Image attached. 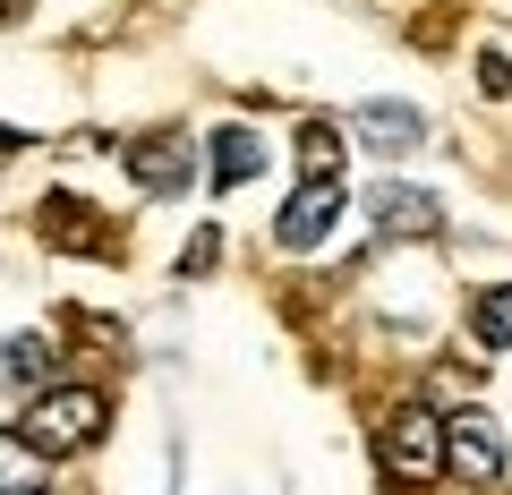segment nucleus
<instances>
[{
  "label": "nucleus",
  "instance_id": "nucleus-5",
  "mask_svg": "<svg viewBox=\"0 0 512 495\" xmlns=\"http://www.w3.org/2000/svg\"><path fill=\"white\" fill-rule=\"evenodd\" d=\"M333 222H342V180H299L291 205L274 214V239H282V248H316Z\"/></svg>",
  "mask_w": 512,
  "mask_h": 495
},
{
  "label": "nucleus",
  "instance_id": "nucleus-8",
  "mask_svg": "<svg viewBox=\"0 0 512 495\" xmlns=\"http://www.w3.org/2000/svg\"><path fill=\"white\" fill-rule=\"evenodd\" d=\"M0 393H52V342L43 333H9L0 342Z\"/></svg>",
  "mask_w": 512,
  "mask_h": 495
},
{
  "label": "nucleus",
  "instance_id": "nucleus-10",
  "mask_svg": "<svg viewBox=\"0 0 512 495\" xmlns=\"http://www.w3.org/2000/svg\"><path fill=\"white\" fill-rule=\"evenodd\" d=\"M359 137H367L376 154H410V146L427 137V120H419L410 103H367V111H359Z\"/></svg>",
  "mask_w": 512,
  "mask_h": 495
},
{
  "label": "nucleus",
  "instance_id": "nucleus-9",
  "mask_svg": "<svg viewBox=\"0 0 512 495\" xmlns=\"http://www.w3.org/2000/svg\"><path fill=\"white\" fill-rule=\"evenodd\" d=\"M205 171H214V188H248L256 171H265V146H256V129H214V146H205Z\"/></svg>",
  "mask_w": 512,
  "mask_h": 495
},
{
  "label": "nucleus",
  "instance_id": "nucleus-15",
  "mask_svg": "<svg viewBox=\"0 0 512 495\" xmlns=\"http://www.w3.org/2000/svg\"><path fill=\"white\" fill-rule=\"evenodd\" d=\"M478 86L504 103V94H512V60H504V52H487V60H478Z\"/></svg>",
  "mask_w": 512,
  "mask_h": 495
},
{
  "label": "nucleus",
  "instance_id": "nucleus-12",
  "mask_svg": "<svg viewBox=\"0 0 512 495\" xmlns=\"http://www.w3.org/2000/svg\"><path fill=\"white\" fill-rule=\"evenodd\" d=\"M0 495H43V453L18 427H0Z\"/></svg>",
  "mask_w": 512,
  "mask_h": 495
},
{
  "label": "nucleus",
  "instance_id": "nucleus-14",
  "mask_svg": "<svg viewBox=\"0 0 512 495\" xmlns=\"http://www.w3.org/2000/svg\"><path fill=\"white\" fill-rule=\"evenodd\" d=\"M214 257H222V231H197V239H188V257H180V274H205Z\"/></svg>",
  "mask_w": 512,
  "mask_h": 495
},
{
  "label": "nucleus",
  "instance_id": "nucleus-4",
  "mask_svg": "<svg viewBox=\"0 0 512 495\" xmlns=\"http://www.w3.org/2000/svg\"><path fill=\"white\" fill-rule=\"evenodd\" d=\"M128 180L146 188V197H180V188L197 180V146H188L180 129H146V137H128Z\"/></svg>",
  "mask_w": 512,
  "mask_h": 495
},
{
  "label": "nucleus",
  "instance_id": "nucleus-3",
  "mask_svg": "<svg viewBox=\"0 0 512 495\" xmlns=\"http://www.w3.org/2000/svg\"><path fill=\"white\" fill-rule=\"evenodd\" d=\"M444 470H453L461 487H495V478H504V427H495L487 410H453V419H444Z\"/></svg>",
  "mask_w": 512,
  "mask_h": 495
},
{
  "label": "nucleus",
  "instance_id": "nucleus-13",
  "mask_svg": "<svg viewBox=\"0 0 512 495\" xmlns=\"http://www.w3.org/2000/svg\"><path fill=\"white\" fill-rule=\"evenodd\" d=\"M299 180H342V129L333 120H308L299 129Z\"/></svg>",
  "mask_w": 512,
  "mask_h": 495
},
{
  "label": "nucleus",
  "instance_id": "nucleus-7",
  "mask_svg": "<svg viewBox=\"0 0 512 495\" xmlns=\"http://www.w3.org/2000/svg\"><path fill=\"white\" fill-rule=\"evenodd\" d=\"M367 214H376L384 239H436V231H444L436 197H419V188H376V197H367Z\"/></svg>",
  "mask_w": 512,
  "mask_h": 495
},
{
  "label": "nucleus",
  "instance_id": "nucleus-16",
  "mask_svg": "<svg viewBox=\"0 0 512 495\" xmlns=\"http://www.w3.org/2000/svg\"><path fill=\"white\" fill-rule=\"evenodd\" d=\"M26 9H35V0H0V26H18V18H26Z\"/></svg>",
  "mask_w": 512,
  "mask_h": 495
},
{
  "label": "nucleus",
  "instance_id": "nucleus-6",
  "mask_svg": "<svg viewBox=\"0 0 512 495\" xmlns=\"http://www.w3.org/2000/svg\"><path fill=\"white\" fill-rule=\"evenodd\" d=\"M43 239H52V248H69V257H111V248H120V239L103 231V214H94V205H77V197H43Z\"/></svg>",
  "mask_w": 512,
  "mask_h": 495
},
{
  "label": "nucleus",
  "instance_id": "nucleus-11",
  "mask_svg": "<svg viewBox=\"0 0 512 495\" xmlns=\"http://www.w3.org/2000/svg\"><path fill=\"white\" fill-rule=\"evenodd\" d=\"M470 333H478V350H512V282H487L470 299Z\"/></svg>",
  "mask_w": 512,
  "mask_h": 495
},
{
  "label": "nucleus",
  "instance_id": "nucleus-2",
  "mask_svg": "<svg viewBox=\"0 0 512 495\" xmlns=\"http://www.w3.org/2000/svg\"><path fill=\"white\" fill-rule=\"evenodd\" d=\"M376 470H384V487H393V495L436 487V478H444V419H436L427 402L384 410V427H376Z\"/></svg>",
  "mask_w": 512,
  "mask_h": 495
},
{
  "label": "nucleus",
  "instance_id": "nucleus-1",
  "mask_svg": "<svg viewBox=\"0 0 512 495\" xmlns=\"http://www.w3.org/2000/svg\"><path fill=\"white\" fill-rule=\"evenodd\" d=\"M103 427H111V402H103L94 385H52V393H35V402H26L18 436L35 444L43 461H69V453H94V444H103Z\"/></svg>",
  "mask_w": 512,
  "mask_h": 495
},
{
  "label": "nucleus",
  "instance_id": "nucleus-17",
  "mask_svg": "<svg viewBox=\"0 0 512 495\" xmlns=\"http://www.w3.org/2000/svg\"><path fill=\"white\" fill-rule=\"evenodd\" d=\"M18 146H26V137H18V129H0V154H18Z\"/></svg>",
  "mask_w": 512,
  "mask_h": 495
}]
</instances>
